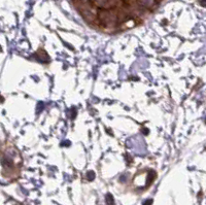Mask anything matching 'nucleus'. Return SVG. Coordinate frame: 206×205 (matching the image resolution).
<instances>
[{"mask_svg": "<svg viewBox=\"0 0 206 205\" xmlns=\"http://www.w3.org/2000/svg\"><path fill=\"white\" fill-rule=\"evenodd\" d=\"M140 5H142L143 7L145 8H150L153 5H155L156 0H138Z\"/></svg>", "mask_w": 206, "mask_h": 205, "instance_id": "f03ea898", "label": "nucleus"}, {"mask_svg": "<svg viewBox=\"0 0 206 205\" xmlns=\"http://www.w3.org/2000/svg\"><path fill=\"white\" fill-rule=\"evenodd\" d=\"M106 202H107V205H113V198L110 194L106 196Z\"/></svg>", "mask_w": 206, "mask_h": 205, "instance_id": "7ed1b4c3", "label": "nucleus"}, {"mask_svg": "<svg viewBox=\"0 0 206 205\" xmlns=\"http://www.w3.org/2000/svg\"><path fill=\"white\" fill-rule=\"evenodd\" d=\"M201 4L203 5V6H206V0H202V1H201Z\"/></svg>", "mask_w": 206, "mask_h": 205, "instance_id": "39448f33", "label": "nucleus"}, {"mask_svg": "<svg viewBox=\"0 0 206 205\" xmlns=\"http://www.w3.org/2000/svg\"><path fill=\"white\" fill-rule=\"evenodd\" d=\"M150 204H152V200H147L143 205H150Z\"/></svg>", "mask_w": 206, "mask_h": 205, "instance_id": "20e7f679", "label": "nucleus"}, {"mask_svg": "<svg viewBox=\"0 0 206 205\" xmlns=\"http://www.w3.org/2000/svg\"><path fill=\"white\" fill-rule=\"evenodd\" d=\"M1 164L5 171L19 170L22 163L20 153L14 145H5L1 149Z\"/></svg>", "mask_w": 206, "mask_h": 205, "instance_id": "f257e3e1", "label": "nucleus"}]
</instances>
